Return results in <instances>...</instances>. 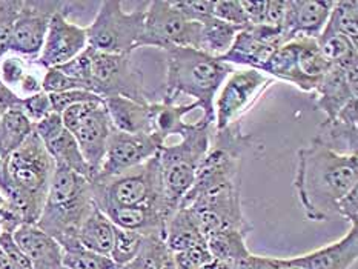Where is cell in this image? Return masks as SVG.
Wrapping results in <instances>:
<instances>
[{"label":"cell","instance_id":"6da1fadb","mask_svg":"<svg viewBox=\"0 0 358 269\" xmlns=\"http://www.w3.org/2000/svg\"><path fill=\"white\" fill-rule=\"evenodd\" d=\"M358 188V157L343 156L313 140L297 152L294 189L308 220L337 215V205Z\"/></svg>","mask_w":358,"mask_h":269},{"label":"cell","instance_id":"7a4b0ae2","mask_svg":"<svg viewBox=\"0 0 358 269\" xmlns=\"http://www.w3.org/2000/svg\"><path fill=\"white\" fill-rule=\"evenodd\" d=\"M54 171L56 163L36 131L3 159L0 191L19 211L23 225H36L38 221Z\"/></svg>","mask_w":358,"mask_h":269},{"label":"cell","instance_id":"3957f363","mask_svg":"<svg viewBox=\"0 0 358 269\" xmlns=\"http://www.w3.org/2000/svg\"><path fill=\"white\" fill-rule=\"evenodd\" d=\"M165 56L166 89L163 102L177 103L178 97L188 96L201 111V119L214 125V100L234 68L196 48H171Z\"/></svg>","mask_w":358,"mask_h":269},{"label":"cell","instance_id":"277c9868","mask_svg":"<svg viewBox=\"0 0 358 269\" xmlns=\"http://www.w3.org/2000/svg\"><path fill=\"white\" fill-rule=\"evenodd\" d=\"M94 208L91 180L71 169L56 166L36 225L62 246L77 240V233Z\"/></svg>","mask_w":358,"mask_h":269},{"label":"cell","instance_id":"5b68a950","mask_svg":"<svg viewBox=\"0 0 358 269\" xmlns=\"http://www.w3.org/2000/svg\"><path fill=\"white\" fill-rule=\"evenodd\" d=\"M214 125L205 119L188 122L177 136V143H165L157 152L163 196L168 214H173L196 180L200 161L211 148Z\"/></svg>","mask_w":358,"mask_h":269},{"label":"cell","instance_id":"8992f818","mask_svg":"<svg viewBox=\"0 0 358 269\" xmlns=\"http://www.w3.org/2000/svg\"><path fill=\"white\" fill-rule=\"evenodd\" d=\"M91 187L94 203L102 212L119 208L146 206L160 210L169 217L157 156L111 179L92 180Z\"/></svg>","mask_w":358,"mask_h":269},{"label":"cell","instance_id":"52a82bcc","mask_svg":"<svg viewBox=\"0 0 358 269\" xmlns=\"http://www.w3.org/2000/svg\"><path fill=\"white\" fill-rule=\"evenodd\" d=\"M145 10L127 13L119 0H105L87 27L88 46L99 52L131 56L143 33Z\"/></svg>","mask_w":358,"mask_h":269},{"label":"cell","instance_id":"ba28073f","mask_svg":"<svg viewBox=\"0 0 358 269\" xmlns=\"http://www.w3.org/2000/svg\"><path fill=\"white\" fill-rule=\"evenodd\" d=\"M60 117L79 145L92 180L102 166L108 138L114 131L103 100L74 105L62 112Z\"/></svg>","mask_w":358,"mask_h":269},{"label":"cell","instance_id":"9c48e42d","mask_svg":"<svg viewBox=\"0 0 358 269\" xmlns=\"http://www.w3.org/2000/svg\"><path fill=\"white\" fill-rule=\"evenodd\" d=\"M200 27L199 22L185 17L171 0H154L146 5L138 48L155 46L163 51L171 48L197 50Z\"/></svg>","mask_w":358,"mask_h":269},{"label":"cell","instance_id":"30bf717a","mask_svg":"<svg viewBox=\"0 0 358 269\" xmlns=\"http://www.w3.org/2000/svg\"><path fill=\"white\" fill-rule=\"evenodd\" d=\"M91 50L90 91L96 96L127 97L136 102L148 103L143 89V74L132 64L131 56L106 54Z\"/></svg>","mask_w":358,"mask_h":269},{"label":"cell","instance_id":"8fae6325","mask_svg":"<svg viewBox=\"0 0 358 269\" xmlns=\"http://www.w3.org/2000/svg\"><path fill=\"white\" fill-rule=\"evenodd\" d=\"M271 83V77L259 69L243 68L232 71L214 100V129L222 131L240 122L241 115L251 110Z\"/></svg>","mask_w":358,"mask_h":269},{"label":"cell","instance_id":"7c38bea8","mask_svg":"<svg viewBox=\"0 0 358 269\" xmlns=\"http://www.w3.org/2000/svg\"><path fill=\"white\" fill-rule=\"evenodd\" d=\"M69 2L60 0H22V8L15 19L8 52L19 57L36 60L43 48L52 15L68 8Z\"/></svg>","mask_w":358,"mask_h":269},{"label":"cell","instance_id":"4fadbf2b","mask_svg":"<svg viewBox=\"0 0 358 269\" xmlns=\"http://www.w3.org/2000/svg\"><path fill=\"white\" fill-rule=\"evenodd\" d=\"M162 145L154 134H128L114 129L108 138L102 166L92 180L111 179L146 163L157 156Z\"/></svg>","mask_w":358,"mask_h":269},{"label":"cell","instance_id":"5bb4252c","mask_svg":"<svg viewBox=\"0 0 358 269\" xmlns=\"http://www.w3.org/2000/svg\"><path fill=\"white\" fill-rule=\"evenodd\" d=\"M73 5L52 15L43 48L36 59L38 66L45 69L62 66L88 48L87 28L68 20L69 8Z\"/></svg>","mask_w":358,"mask_h":269},{"label":"cell","instance_id":"9a60e30c","mask_svg":"<svg viewBox=\"0 0 358 269\" xmlns=\"http://www.w3.org/2000/svg\"><path fill=\"white\" fill-rule=\"evenodd\" d=\"M36 134L48 151L56 166L71 169L91 180V171L87 161H85L82 151L77 145L74 136L65 128L60 114L52 112L34 125Z\"/></svg>","mask_w":358,"mask_h":269},{"label":"cell","instance_id":"2e32d148","mask_svg":"<svg viewBox=\"0 0 358 269\" xmlns=\"http://www.w3.org/2000/svg\"><path fill=\"white\" fill-rule=\"evenodd\" d=\"M314 94L315 108L326 114V120L336 119L351 100L358 97V66H329Z\"/></svg>","mask_w":358,"mask_h":269},{"label":"cell","instance_id":"e0dca14e","mask_svg":"<svg viewBox=\"0 0 358 269\" xmlns=\"http://www.w3.org/2000/svg\"><path fill=\"white\" fill-rule=\"evenodd\" d=\"M358 259V226L352 225L351 231L340 240L329 243L301 256L286 259L287 265L301 269H351Z\"/></svg>","mask_w":358,"mask_h":269},{"label":"cell","instance_id":"ac0fdd59","mask_svg":"<svg viewBox=\"0 0 358 269\" xmlns=\"http://www.w3.org/2000/svg\"><path fill=\"white\" fill-rule=\"evenodd\" d=\"M331 0H289L283 31L289 41L295 37L318 38L328 23Z\"/></svg>","mask_w":358,"mask_h":269},{"label":"cell","instance_id":"d6986e66","mask_svg":"<svg viewBox=\"0 0 358 269\" xmlns=\"http://www.w3.org/2000/svg\"><path fill=\"white\" fill-rule=\"evenodd\" d=\"M14 242L31 261L33 269H62L64 249L37 225H22L13 233Z\"/></svg>","mask_w":358,"mask_h":269},{"label":"cell","instance_id":"ffe728a7","mask_svg":"<svg viewBox=\"0 0 358 269\" xmlns=\"http://www.w3.org/2000/svg\"><path fill=\"white\" fill-rule=\"evenodd\" d=\"M113 128L128 134H152L150 103L136 102L127 97L103 99Z\"/></svg>","mask_w":358,"mask_h":269},{"label":"cell","instance_id":"44dd1931","mask_svg":"<svg viewBox=\"0 0 358 269\" xmlns=\"http://www.w3.org/2000/svg\"><path fill=\"white\" fill-rule=\"evenodd\" d=\"M275 50L277 46L264 41L249 27L248 29L238 31L229 51L219 60L231 66L240 65L245 68L259 69L260 71Z\"/></svg>","mask_w":358,"mask_h":269},{"label":"cell","instance_id":"7402d4cb","mask_svg":"<svg viewBox=\"0 0 358 269\" xmlns=\"http://www.w3.org/2000/svg\"><path fill=\"white\" fill-rule=\"evenodd\" d=\"M111 220L114 226L127 231H134L138 234L165 233V223L168 215L155 210V208H119V210H108L103 212Z\"/></svg>","mask_w":358,"mask_h":269},{"label":"cell","instance_id":"603a6c76","mask_svg":"<svg viewBox=\"0 0 358 269\" xmlns=\"http://www.w3.org/2000/svg\"><path fill=\"white\" fill-rule=\"evenodd\" d=\"M295 41H297V71L300 75L299 89L314 92L331 65L318 48L317 38L295 37Z\"/></svg>","mask_w":358,"mask_h":269},{"label":"cell","instance_id":"cb8c5ba5","mask_svg":"<svg viewBox=\"0 0 358 269\" xmlns=\"http://www.w3.org/2000/svg\"><path fill=\"white\" fill-rule=\"evenodd\" d=\"M165 242L173 254L206 243L188 208H177L166 219Z\"/></svg>","mask_w":358,"mask_h":269},{"label":"cell","instance_id":"d4e9b609","mask_svg":"<svg viewBox=\"0 0 358 269\" xmlns=\"http://www.w3.org/2000/svg\"><path fill=\"white\" fill-rule=\"evenodd\" d=\"M194 110H199L196 103H150L152 134L165 145L171 136H177L185 128L186 123H188L185 117Z\"/></svg>","mask_w":358,"mask_h":269},{"label":"cell","instance_id":"484cf974","mask_svg":"<svg viewBox=\"0 0 358 269\" xmlns=\"http://www.w3.org/2000/svg\"><path fill=\"white\" fill-rule=\"evenodd\" d=\"M114 229L115 226L111 220L96 206L77 233V240L83 248L110 257L114 243Z\"/></svg>","mask_w":358,"mask_h":269},{"label":"cell","instance_id":"4316f807","mask_svg":"<svg viewBox=\"0 0 358 269\" xmlns=\"http://www.w3.org/2000/svg\"><path fill=\"white\" fill-rule=\"evenodd\" d=\"M315 142L343 156H357L358 123H349L338 117L324 120L318 126Z\"/></svg>","mask_w":358,"mask_h":269},{"label":"cell","instance_id":"83f0119b","mask_svg":"<svg viewBox=\"0 0 358 269\" xmlns=\"http://www.w3.org/2000/svg\"><path fill=\"white\" fill-rule=\"evenodd\" d=\"M200 25L201 27L197 50L214 59H220L229 51L232 43H234L237 33L241 31L219 20L214 15L201 20Z\"/></svg>","mask_w":358,"mask_h":269},{"label":"cell","instance_id":"f1b7e54d","mask_svg":"<svg viewBox=\"0 0 358 269\" xmlns=\"http://www.w3.org/2000/svg\"><path fill=\"white\" fill-rule=\"evenodd\" d=\"M34 123L20 108L0 115V157L5 159L14 152L33 134Z\"/></svg>","mask_w":358,"mask_h":269},{"label":"cell","instance_id":"f546056e","mask_svg":"<svg viewBox=\"0 0 358 269\" xmlns=\"http://www.w3.org/2000/svg\"><path fill=\"white\" fill-rule=\"evenodd\" d=\"M206 246L214 260L232 266L237 260L248 256L246 234L234 228L222 229L206 238Z\"/></svg>","mask_w":358,"mask_h":269},{"label":"cell","instance_id":"4dcf8cb0","mask_svg":"<svg viewBox=\"0 0 358 269\" xmlns=\"http://www.w3.org/2000/svg\"><path fill=\"white\" fill-rule=\"evenodd\" d=\"M173 260V252L165 242V233L145 234L143 242L134 260L128 263L127 269H163Z\"/></svg>","mask_w":358,"mask_h":269},{"label":"cell","instance_id":"1f68e13d","mask_svg":"<svg viewBox=\"0 0 358 269\" xmlns=\"http://www.w3.org/2000/svg\"><path fill=\"white\" fill-rule=\"evenodd\" d=\"M324 59L331 66L352 68L358 66V45L337 33H322L317 38Z\"/></svg>","mask_w":358,"mask_h":269},{"label":"cell","instance_id":"d6a6232c","mask_svg":"<svg viewBox=\"0 0 358 269\" xmlns=\"http://www.w3.org/2000/svg\"><path fill=\"white\" fill-rule=\"evenodd\" d=\"M260 71L300 88V75L297 71V41L292 38V41L278 46Z\"/></svg>","mask_w":358,"mask_h":269},{"label":"cell","instance_id":"836d02e7","mask_svg":"<svg viewBox=\"0 0 358 269\" xmlns=\"http://www.w3.org/2000/svg\"><path fill=\"white\" fill-rule=\"evenodd\" d=\"M322 33H337L358 45V2L354 0L334 2L328 23Z\"/></svg>","mask_w":358,"mask_h":269},{"label":"cell","instance_id":"e575fe53","mask_svg":"<svg viewBox=\"0 0 358 269\" xmlns=\"http://www.w3.org/2000/svg\"><path fill=\"white\" fill-rule=\"evenodd\" d=\"M64 249V268L65 269H119L111 257L100 256L79 243L71 240L62 245Z\"/></svg>","mask_w":358,"mask_h":269},{"label":"cell","instance_id":"d590c367","mask_svg":"<svg viewBox=\"0 0 358 269\" xmlns=\"http://www.w3.org/2000/svg\"><path fill=\"white\" fill-rule=\"evenodd\" d=\"M143 242V234L134 233V231L120 229L115 226L114 229V243L110 257L117 268L127 266L131 263L140 249Z\"/></svg>","mask_w":358,"mask_h":269},{"label":"cell","instance_id":"8d00e7d4","mask_svg":"<svg viewBox=\"0 0 358 269\" xmlns=\"http://www.w3.org/2000/svg\"><path fill=\"white\" fill-rule=\"evenodd\" d=\"M20 8L22 0H0V57L8 54V45Z\"/></svg>","mask_w":358,"mask_h":269},{"label":"cell","instance_id":"74e56055","mask_svg":"<svg viewBox=\"0 0 358 269\" xmlns=\"http://www.w3.org/2000/svg\"><path fill=\"white\" fill-rule=\"evenodd\" d=\"M214 17L238 29H248L251 27L241 6V0H215Z\"/></svg>","mask_w":358,"mask_h":269},{"label":"cell","instance_id":"f35d334b","mask_svg":"<svg viewBox=\"0 0 358 269\" xmlns=\"http://www.w3.org/2000/svg\"><path fill=\"white\" fill-rule=\"evenodd\" d=\"M74 89L88 91L82 82L64 74L62 71H59L57 68L45 69V74L42 77V91L46 92V94H60V92L74 91Z\"/></svg>","mask_w":358,"mask_h":269},{"label":"cell","instance_id":"ab89813d","mask_svg":"<svg viewBox=\"0 0 358 269\" xmlns=\"http://www.w3.org/2000/svg\"><path fill=\"white\" fill-rule=\"evenodd\" d=\"M173 260L177 269H201L213 263L214 257L209 252L206 243L194 246L191 249L173 254Z\"/></svg>","mask_w":358,"mask_h":269},{"label":"cell","instance_id":"60d3db41","mask_svg":"<svg viewBox=\"0 0 358 269\" xmlns=\"http://www.w3.org/2000/svg\"><path fill=\"white\" fill-rule=\"evenodd\" d=\"M28 73L25 60L19 56H3L0 59V80H2L8 88L17 92V88L23 77Z\"/></svg>","mask_w":358,"mask_h":269},{"label":"cell","instance_id":"b9f144b4","mask_svg":"<svg viewBox=\"0 0 358 269\" xmlns=\"http://www.w3.org/2000/svg\"><path fill=\"white\" fill-rule=\"evenodd\" d=\"M52 112L62 114L66 111L68 108L74 105L85 103V102H97V100H103L102 97L96 96L94 92L85 91V89H74V91H66L60 92V94H48Z\"/></svg>","mask_w":358,"mask_h":269},{"label":"cell","instance_id":"7bdbcfd3","mask_svg":"<svg viewBox=\"0 0 358 269\" xmlns=\"http://www.w3.org/2000/svg\"><path fill=\"white\" fill-rule=\"evenodd\" d=\"M20 110L25 112L27 117L36 125V123L42 122L43 119L48 117L50 114H52L50 96L46 94V92L41 91L34 96L23 97Z\"/></svg>","mask_w":358,"mask_h":269},{"label":"cell","instance_id":"ee69618b","mask_svg":"<svg viewBox=\"0 0 358 269\" xmlns=\"http://www.w3.org/2000/svg\"><path fill=\"white\" fill-rule=\"evenodd\" d=\"M214 3L215 0H178V2H173V5L185 17L199 23L214 15Z\"/></svg>","mask_w":358,"mask_h":269},{"label":"cell","instance_id":"f6af8a7d","mask_svg":"<svg viewBox=\"0 0 358 269\" xmlns=\"http://www.w3.org/2000/svg\"><path fill=\"white\" fill-rule=\"evenodd\" d=\"M0 248L6 254L8 260L13 266V269H33L31 261L23 254V251L19 248L17 243L14 242L13 234L2 233L0 234Z\"/></svg>","mask_w":358,"mask_h":269},{"label":"cell","instance_id":"bcb514c9","mask_svg":"<svg viewBox=\"0 0 358 269\" xmlns=\"http://www.w3.org/2000/svg\"><path fill=\"white\" fill-rule=\"evenodd\" d=\"M286 266V259L255 256L249 252L243 259L237 260L231 269H283Z\"/></svg>","mask_w":358,"mask_h":269},{"label":"cell","instance_id":"7dc6e473","mask_svg":"<svg viewBox=\"0 0 358 269\" xmlns=\"http://www.w3.org/2000/svg\"><path fill=\"white\" fill-rule=\"evenodd\" d=\"M22 225V215L11 205L10 200L5 197L3 192L0 191V229H2V233L13 234Z\"/></svg>","mask_w":358,"mask_h":269},{"label":"cell","instance_id":"c3c4849f","mask_svg":"<svg viewBox=\"0 0 358 269\" xmlns=\"http://www.w3.org/2000/svg\"><path fill=\"white\" fill-rule=\"evenodd\" d=\"M286 14H287V2L271 0V2H266V11H264L263 25L283 29Z\"/></svg>","mask_w":358,"mask_h":269},{"label":"cell","instance_id":"681fc988","mask_svg":"<svg viewBox=\"0 0 358 269\" xmlns=\"http://www.w3.org/2000/svg\"><path fill=\"white\" fill-rule=\"evenodd\" d=\"M337 217L358 225V188L352 189L337 205Z\"/></svg>","mask_w":358,"mask_h":269},{"label":"cell","instance_id":"f907efd6","mask_svg":"<svg viewBox=\"0 0 358 269\" xmlns=\"http://www.w3.org/2000/svg\"><path fill=\"white\" fill-rule=\"evenodd\" d=\"M241 6H243L249 25L251 27L263 25L264 11H266V2H248V0H241Z\"/></svg>","mask_w":358,"mask_h":269},{"label":"cell","instance_id":"816d5d0a","mask_svg":"<svg viewBox=\"0 0 358 269\" xmlns=\"http://www.w3.org/2000/svg\"><path fill=\"white\" fill-rule=\"evenodd\" d=\"M22 106V97L0 80V114Z\"/></svg>","mask_w":358,"mask_h":269},{"label":"cell","instance_id":"f5cc1de1","mask_svg":"<svg viewBox=\"0 0 358 269\" xmlns=\"http://www.w3.org/2000/svg\"><path fill=\"white\" fill-rule=\"evenodd\" d=\"M42 91V79H38L37 75H34L33 73H27L23 80L19 85V91L17 94L23 99V97H29L34 96L37 92Z\"/></svg>","mask_w":358,"mask_h":269},{"label":"cell","instance_id":"db71d44e","mask_svg":"<svg viewBox=\"0 0 358 269\" xmlns=\"http://www.w3.org/2000/svg\"><path fill=\"white\" fill-rule=\"evenodd\" d=\"M0 269H13L10 260H8L6 254L0 248Z\"/></svg>","mask_w":358,"mask_h":269},{"label":"cell","instance_id":"11a10c76","mask_svg":"<svg viewBox=\"0 0 358 269\" xmlns=\"http://www.w3.org/2000/svg\"><path fill=\"white\" fill-rule=\"evenodd\" d=\"M201 269H231V266H229V265H227V263H222V261H217V260H214L213 263H209V265L203 266Z\"/></svg>","mask_w":358,"mask_h":269},{"label":"cell","instance_id":"9f6ffc18","mask_svg":"<svg viewBox=\"0 0 358 269\" xmlns=\"http://www.w3.org/2000/svg\"><path fill=\"white\" fill-rule=\"evenodd\" d=\"M163 269H177V268H176V265H174V260H171L169 263H168L165 268H163Z\"/></svg>","mask_w":358,"mask_h":269},{"label":"cell","instance_id":"6f0895ef","mask_svg":"<svg viewBox=\"0 0 358 269\" xmlns=\"http://www.w3.org/2000/svg\"><path fill=\"white\" fill-rule=\"evenodd\" d=\"M283 269H301V268H297V266H291V265H287V261H286V266H285Z\"/></svg>","mask_w":358,"mask_h":269},{"label":"cell","instance_id":"680465c9","mask_svg":"<svg viewBox=\"0 0 358 269\" xmlns=\"http://www.w3.org/2000/svg\"><path fill=\"white\" fill-rule=\"evenodd\" d=\"M2 165H3V159L0 157V173H2Z\"/></svg>","mask_w":358,"mask_h":269},{"label":"cell","instance_id":"91938a15","mask_svg":"<svg viewBox=\"0 0 358 269\" xmlns=\"http://www.w3.org/2000/svg\"><path fill=\"white\" fill-rule=\"evenodd\" d=\"M0 234H2V229H0Z\"/></svg>","mask_w":358,"mask_h":269},{"label":"cell","instance_id":"94428289","mask_svg":"<svg viewBox=\"0 0 358 269\" xmlns=\"http://www.w3.org/2000/svg\"><path fill=\"white\" fill-rule=\"evenodd\" d=\"M62 269H65V268H62Z\"/></svg>","mask_w":358,"mask_h":269},{"label":"cell","instance_id":"6125c7cd","mask_svg":"<svg viewBox=\"0 0 358 269\" xmlns=\"http://www.w3.org/2000/svg\"><path fill=\"white\" fill-rule=\"evenodd\" d=\"M0 59H2V57H0Z\"/></svg>","mask_w":358,"mask_h":269}]
</instances>
